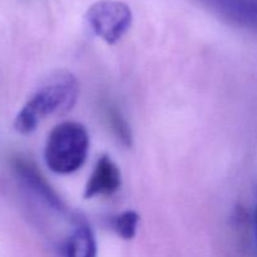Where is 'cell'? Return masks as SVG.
<instances>
[{"label": "cell", "mask_w": 257, "mask_h": 257, "mask_svg": "<svg viewBox=\"0 0 257 257\" xmlns=\"http://www.w3.org/2000/svg\"><path fill=\"white\" fill-rule=\"evenodd\" d=\"M256 238H257V210H256Z\"/></svg>", "instance_id": "cell-10"}, {"label": "cell", "mask_w": 257, "mask_h": 257, "mask_svg": "<svg viewBox=\"0 0 257 257\" xmlns=\"http://www.w3.org/2000/svg\"><path fill=\"white\" fill-rule=\"evenodd\" d=\"M85 20L97 37L108 44H115L130 30L133 14L125 3L99 0L88 8Z\"/></svg>", "instance_id": "cell-3"}, {"label": "cell", "mask_w": 257, "mask_h": 257, "mask_svg": "<svg viewBox=\"0 0 257 257\" xmlns=\"http://www.w3.org/2000/svg\"><path fill=\"white\" fill-rule=\"evenodd\" d=\"M89 151V136L80 123L63 122L48 136L44 160L54 173L69 175L84 165Z\"/></svg>", "instance_id": "cell-2"}, {"label": "cell", "mask_w": 257, "mask_h": 257, "mask_svg": "<svg viewBox=\"0 0 257 257\" xmlns=\"http://www.w3.org/2000/svg\"><path fill=\"white\" fill-rule=\"evenodd\" d=\"M107 118L115 137L125 147H131V145H132V132H131L130 125L125 122V119L120 114V112H118L117 108L110 107L109 105L107 108Z\"/></svg>", "instance_id": "cell-9"}, {"label": "cell", "mask_w": 257, "mask_h": 257, "mask_svg": "<svg viewBox=\"0 0 257 257\" xmlns=\"http://www.w3.org/2000/svg\"><path fill=\"white\" fill-rule=\"evenodd\" d=\"M65 257H97V242L93 231L85 222H78L64 248Z\"/></svg>", "instance_id": "cell-7"}, {"label": "cell", "mask_w": 257, "mask_h": 257, "mask_svg": "<svg viewBox=\"0 0 257 257\" xmlns=\"http://www.w3.org/2000/svg\"><path fill=\"white\" fill-rule=\"evenodd\" d=\"M79 84L72 73L60 70L54 73L18 113L14 127L22 135H29L48 115L67 112L77 102Z\"/></svg>", "instance_id": "cell-1"}, {"label": "cell", "mask_w": 257, "mask_h": 257, "mask_svg": "<svg viewBox=\"0 0 257 257\" xmlns=\"http://www.w3.org/2000/svg\"><path fill=\"white\" fill-rule=\"evenodd\" d=\"M122 185V176L119 168L110 160L109 156L103 155L98 158L97 165L92 175L88 178L84 188V198L95 196H110L117 192Z\"/></svg>", "instance_id": "cell-6"}, {"label": "cell", "mask_w": 257, "mask_h": 257, "mask_svg": "<svg viewBox=\"0 0 257 257\" xmlns=\"http://www.w3.org/2000/svg\"><path fill=\"white\" fill-rule=\"evenodd\" d=\"M13 168H14V172L17 173L20 182L33 195L40 198V201H43L48 207L53 208L58 212H65V205L62 198L50 187V185L45 181L42 173L38 172L35 166L25 161L24 158H14Z\"/></svg>", "instance_id": "cell-4"}, {"label": "cell", "mask_w": 257, "mask_h": 257, "mask_svg": "<svg viewBox=\"0 0 257 257\" xmlns=\"http://www.w3.org/2000/svg\"><path fill=\"white\" fill-rule=\"evenodd\" d=\"M231 24L257 32V0H198Z\"/></svg>", "instance_id": "cell-5"}, {"label": "cell", "mask_w": 257, "mask_h": 257, "mask_svg": "<svg viewBox=\"0 0 257 257\" xmlns=\"http://www.w3.org/2000/svg\"><path fill=\"white\" fill-rule=\"evenodd\" d=\"M138 223H140V215L136 211L128 210L113 220V228L122 238L132 240L137 233Z\"/></svg>", "instance_id": "cell-8"}]
</instances>
